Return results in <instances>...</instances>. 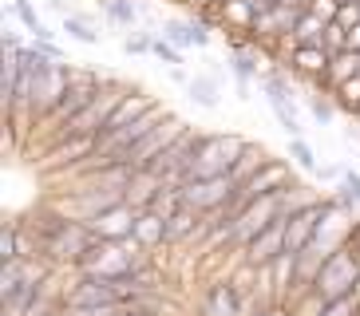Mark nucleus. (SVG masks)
<instances>
[{
  "label": "nucleus",
  "mask_w": 360,
  "mask_h": 316,
  "mask_svg": "<svg viewBox=\"0 0 360 316\" xmlns=\"http://www.w3.org/2000/svg\"><path fill=\"white\" fill-rule=\"evenodd\" d=\"M340 8H345V4H337V0H309V12H317L321 20L325 24H333L340 16Z\"/></svg>",
  "instance_id": "2f4dec72"
},
{
  "label": "nucleus",
  "mask_w": 360,
  "mask_h": 316,
  "mask_svg": "<svg viewBox=\"0 0 360 316\" xmlns=\"http://www.w3.org/2000/svg\"><path fill=\"white\" fill-rule=\"evenodd\" d=\"M194 230H202V213L191 210V206H182L167 218V245H179L182 237H194Z\"/></svg>",
  "instance_id": "a211bd4d"
},
{
  "label": "nucleus",
  "mask_w": 360,
  "mask_h": 316,
  "mask_svg": "<svg viewBox=\"0 0 360 316\" xmlns=\"http://www.w3.org/2000/svg\"><path fill=\"white\" fill-rule=\"evenodd\" d=\"M103 16L119 28H135L143 20V8H139L135 0H103Z\"/></svg>",
  "instance_id": "412c9836"
},
{
  "label": "nucleus",
  "mask_w": 360,
  "mask_h": 316,
  "mask_svg": "<svg viewBox=\"0 0 360 316\" xmlns=\"http://www.w3.org/2000/svg\"><path fill=\"white\" fill-rule=\"evenodd\" d=\"M64 32L72 40L87 44V48H99V40H103V32H96V24L87 20V16H79V12H68L64 16Z\"/></svg>",
  "instance_id": "4be33fe9"
},
{
  "label": "nucleus",
  "mask_w": 360,
  "mask_h": 316,
  "mask_svg": "<svg viewBox=\"0 0 360 316\" xmlns=\"http://www.w3.org/2000/svg\"><path fill=\"white\" fill-rule=\"evenodd\" d=\"M179 194H182V206H191L206 218V213H222L230 206L233 194H238V182L230 174H222V178H191L179 186Z\"/></svg>",
  "instance_id": "39448f33"
},
{
  "label": "nucleus",
  "mask_w": 360,
  "mask_h": 316,
  "mask_svg": "<svg viewBox=\"0 0 360 316\" xmlns=\"http://www.w3.org/2000/svg\"><path fill=\"white\" fill-rule=\"evenodd\" d=\"M317 178H321V182H337V186H340L345 170H340V166H317Z\"/></svg>",
  "instance_id": "72a5a7b5"
},
{
  "label": "nucleus",
  "mask_w": 360,
  "mask_h": 316,
  "mask_svg": "<svg viewBox=\"0 0 360 316\" xmlns=\"http://www.w3.org/2000/svg\"><path fill=\"white\" fill-rule=\"evenodd\" d=\"M186 95H191L198 107H206V111L218 107V84H214L210 75H194L191 84H186Z\"/></svg>",
  "instance_id": "b1692460"
},
{
  "label": "nucleus",
  "mask_w": 360,
  "mask_h": 316,
  "mask_svg": "<svg viewBox=\"0 0 360 316\" xmlns=\"http://www.w3.org/2000/svg\"><path fill=\"white\" fill-rule=\"evenodd\" d=\"M202 312L206 316H245V296L238 281H214L202 296Z\"/></svg>",
  "instance_id": "1a4fd4ad"
},
{
  "label": "nucleus",
  "mask_w": 360,
  "mask_h": 316,
  "mask_svg": "<svg viewBox=\"0 0 360 316\" xmlns=\"http://www.w3.org/2000/svg\"><path fill=\"white\" fill-rule=\"evenodd\" d=\"M281 0H257V8H277Z\"/></svg>",
  "instance_id": "e433bc0d"
},
{
  "label": "nucleus",
  "mask_w": 360,
  "mask_h": 316,
  "mask_svg": "<svg viewBox=\"0 0 360 316\" xmlns=\"http://www.w3.org/2000/svg\"><path fill=\"white\" fill-rule=\"evenodd\" d=\"M262 273H269V281H274V293H289L297 284V253H281L269 269H262Z\"/></svg>",
  "instance_id": "6ab92c4d"
},
{
  "label": "nucleus",
  "mask_w": 360,
  "mask_h": 316,
  "mask_svg": "<svg viewBox=\"0 0 360 316\" xmlns=\"http://www.w3.org/2000/svg\"><path fill=\"white\" fill-rule=\"evenodd\" d=\"M325 32L328 24L321 20L317 12H297V20H293V32H289V40L293 44H325Z\"/></svg>",
  "instance_id": "f3484780"
},
{
  "label": "nucleus",
  "mask_w": 360,
  "mask_h": 316,
  "mask_svg": "<svg viewBox=\"0 0 360 316\" xmlns=\"http://www.w3.org/2000/svg\"><path fill=\"white\" fill-rule=\"evenodd\" d=\"M289 158H293V166L317 174V154H313V147H309L305 138H289Z\"/></svg>",
  "instance_id": "a878e982"
},
{
  "label": "nucleus",
  "mask_w": 360,
  "mask_h": 316,
  "mask_svg": "<svg viewBox=\"0 0 360 316\" xmlns=\"http://www.w3.org/2000/svg\"><path fill=\"white\" fill-rule=\"evenodd\" d=\"M257 16H262L257 0H226V4H222V24H226V32H242L250 44H254V24H257Z\"/></svg>",
  "instance_id": "ddd939ff"
},
{
  "label": "nucleus",
  "mask_w": 360,
  "mask_h": 316,
  "mask_svg": "<svg viewBox=\"0 0 360 316\" xmlns=\"http://www.w3.org/2000/svg\"><path fill=\"white\" fill-rule=\"evenodd\" d=\"M309 115L317 119L321 126H328L337 119V103H333V95H309Z\"/></svg>",
  "instance_id": "bb28decb"
},
{
  "label": "nucleus",
  "mask_w": 360,
  "mask_h": 316,
  "mask_svg": "<svg viewBox=\"0 0 360 316\" xmlns=\"http://www.w3.org/2000/svg\"><path fill=\"white\" fill-rule=\"evenodd\" d=\"M293 20L297 12L285 8V4H277V8H262L254 24V44H277V40H289V32H293Z\"/></svg>",
  "instance_id": "9b49d317"
},
{
  "label": "nucleus",
  "mask_w": 360,
  "mask_h": 316,
  "mask_svg": "<svg viewBox=\"0 0 360 316\" xmlns=\"http://www.w3.org/2000/svg\"><path fill=\"white\" fill-rule=\"evenodd\" d=\"M245 147H250V143L238 138V135H202L198 138V150H194L191 178H222V174H230L233 162L242 158ZM191 178H186V182H191Z\"/></svg>",
  "instance_id": "20e7f679"
},
{
  "label": "nucleus",
  "mask_w": 360,
  "mask_h": 316,
  "mask_svg": "<svg viewBox=\"0 0 360 316\" xmlns=\"http://www.w3.org/2000/svg\"><path fill=\"white\" fill-rule=\"evenodd\" d=\"M340 198H349L352 206H360V170H345V178H340Z\"/></svg>",
  "instance_id": "7c9ffc66"
},
{
  "label": "nucleus",
  "mask_w": 360,
  "mask_h": 316,
  "mask_svg": "<svg viewBox=\"0 0 360 316\" xmlns=\"http://www.w3.org/2000/svg\"><path fill=\"white\" fill-rule=\"evenodd\" d=\"M337 24L356 28V24H360V4H345V8H340V16H337Z\"/></svg>",
  "instance_id": "473e14b6"
},
{
  "label": "nucleus",
  "mask_w": 360,
  "mask_h": 316,
  "mask_svg": "<svg viewBox=\"0 0 360 316\" xmlns=\"http://www.w3.org/2000/svg\"><path fill=\"white\" fill-rule=\"evenodd\" d=\"M99 91H103L99 75H96V72H79V67H75V72H72V87H68V95L60 99V103H56L52 115L44 119L48 126H56V138H60V131H64V126L72 123V119L79 115V111H84V107L91 103V99H96Z\"/></svg>",
  "instance_id": "423d86ee"
},
{
  "label": "nucleus",
  "mask_w": 360,
  "mask_h": 316,
  "mask_svg": "<svg viewBox=\"0 0 360 316\" xmlns=\"http://www.w3.org/2000/svg\"><path fill=\"white\" fill-rule=\"evenodd\" d=\"M349 48H352V52H360V24H356V28H349Z\"/></svg>",
  "instance_id": "c9c22d12"
},
{
  "label": "nucleus",
  "mask_w": 360,
  "mask_h": 316,
  "mask_svg": "<svg viewBox=\"0 0 360 316\" xmlns=\"http://www.w3.org/2000/svg\"><path fill=\"white\" fill-rule=\"evenodd\" d=\"M317 316H360V301L356 296H340V301H328Z\"/></svg>",
  "instance_id": "c85d7f7f"
},
{
  "label": "nucleus",
  "mask_w": 360,
  "mask_h": 316,
  "mask_svg": "<svg viewBox=\"0 0 360 316\" xmlns=\"http://www.w3.org/2000/svg\"><path fill=\"white\" fill-rule=\"evenodd\" d=\"M12 16L24 24V32H32V40L40 44H56V32L40 20V12L32 8V0H12Z\"/></svg>",
  "instance_id": "dca6fc26"
},
{
  "label": "nucleus",
  "mask_w": 360,
  "mask_h": 316,
  "mask_svg": "<svg viewBox=\"0 0 360 316\" xmlns=\"http://www.w3.org/2000/svg\"><path fill=\"white\" fill-rule=\"evenodd\" d=\"M135 242L143 249H155V245H167V218L155 210H139L135 218Z\"/></svg>",
  "instance_id": "4468645a"
},
{
  "label": "nucleus",
  "mask_w": 360,
  "mask_h": 316,
  "mask_svg": "<svg viewBox=\"0 0 360 316\" xmlns=\"http://www.w3.org/2000/svg\"><path fill=\"white\" fill-rule=\"evenodd\" d=\"M226 63H230V72L238 75V84H242V91H245V87H250V84L257 79V60H254L250 52H233Z\"/></svg>",
  "instance_id": "393cba45"
},
{
  "label": "nucleus",
  "mask_w": 360,
  "mask_h": 316,
  "mask_svg": "<svg viewBox=\"0 0 360 316\" xmlns=\"http://www.w3.org/2000/svg\"><path fill=\"white\" fill-rule=\"evenodd\" d=\"M135 218H139L135 206L119 202V206L103 210L99 218H91L87 225H91V233H96L99 242H127V237H135Z\"/></svg>",
  "instance_id": "6e6552de"
},
{
  "label": "nucleus",
  "mask_w": 360,
  "mask_h": 316,
  "mask_svg": "<svg viewBox=\"0 0 360 316\" xmlns=\"http://www.w3.org/2000/svg\"><path fill=\"white\" fill-rule=\"evenodd\" d=\"M281 253H285V221H274L269 230H262L254 242L242 249V261H245V269H257V273H262V269H269Z\"/></svg>",
  "instance_id": "0eeeda50"
},
{
  "label": "nucleus",
  "mask_w": 360,
  "mask_h": 316,
  "mask_svg": "<svg viewBox=\"0 0 360 316\" xmlns=\"http://www.w3.org/2000/svg\"><path fill=\"white\" fill-rule=\"evenodd\" d=\"M285 186H301V182L293 178V166H289L285 158H269L257 174H250V178L238 186V194H233V202L226 206V218H238V213L250 206V202H257V198H265V194H277V190H285Z\"/></svg>",
  "instance_id": "7ed1b4c3"
},
{
  "label": "nucleus",
  "mask_w": 360,
  "mask_h": 316,
  "mask_svg": "<svg viewBox=\"0 0 360 316\" xmlns=\"http://www.w3.org/2000/svg\"><path fill=\"white\" fill-rule=\"evenodd\" d=\"M328 63H333V52H328L325 44H293L289 48V67L297 75H309V79H325Z\"/></svg>",
  "instance_id": "9d476101"
},
{
  "label": "nucleus",
  "mask_w": 360,
  "mask_h": 316,
  "mask_svg": "<svg viewBox=\"0 0 360 316\" xmlns=\"http://www.w3.org/2000/svg\"><path fill=\"white\" fill-rule=\"evenodd\" d=\"M150 44H155V32H131L127 40H123V52L127 55H147Z\"/></svg>",
  "instance_id": "c756f323"
},
{
  "label": "nucleus",
  "mask_w": 360,
  "mask_h": 316,
  "mask_svg": "<svg viewBox=\"0 0 360 316\" xmlns=\"http://www.w3.org/2000/svg\"><path fill=\"white\" fill-rule=\"evenodd\" d=\"M99 245V237L91 233V225L87 221H68V218H52V225H48V233H44V242H40V257L44 261H52V265H60V261H68V265H84V257L91 249Z\"/></svg>",
  "instance_id": "f257e3e1"
},
{
  "label": "nucleus",
  "mask_w": 360,
  "mask_h": 316,
  "mask_svg": "<svg viewBox=\"0 0 360 316\" xmlns=\"http://www.w3.org/2000/svg\"><path fill=\"white\" fill-rule=\"evenodd\" d=\"M162 36H167L174 48H206L210 44V32H206V24L198 20V16H191V20H162Z\"/></svg>",
  "instance_id": "f8f14e48"
},
{
  "label": "nucleus",
  "mask_w": 360,
  "mask_h": 316,
  "mask_svg": "<svg viewBox=\"0 0 360 316\" xmlns=\"http://www.w3.org/2000/svg\"><path fill=\"white\" fill-rule=\"evenodd\" d=\"M150 55H155V60H162V63H170V67H179V63H182V52L167 40V36H155V44H150Z\"/></svg>",
  "instance_id": "cd10ccee"
},
{
  "label": "nucleus",
  "mask_w": 360,
  "mask_h": 316,
  "mask_svg": "<svg viewBox=\"0 0 360 316\" xmlns=\"http://www.w3.org/2000/svg\"><path fill=\"white\" fill-rule=\"evenodd\" d=\"M265 162H269V154H265V150L257 147V143H250V147L242 150V158H238V162H233V170H230V178L238 182V186H242V182L250 178V174H257V170H262Z\"/></svg>",
  "instance_id": "aec40b11"
},
{
  "label": "nucleus",
  "mask_w": 360,
  "mask_h": 316,
  "mask_svg": "<svg viewBox=\"0 0 360 316\" xmlns=\"http://www.w3.org/2000/svg\"><path fill=\"white\" fill-rule=\"evenodd\" d=\"M352 75H360V52H337L333 55V63H328L325 79H321V87H328V91H337L340 84H349Z\"/></svg>",
  "instance_id": "2eb2a0df"
},
{
  "label": "nucleus",
  "mask_w": 360,
  "mask_h": 316,
  "mask_svg": "<svg viewBox=\"0 0 360 316\" xmlns=\"http://www.w3.org/2000/svg\"><path fill=\"white\" fill-rule=\"evenodd\" d=\"M356 284H360V249L356 245H340L325 265H321L317 281L309 293L321 296V301H340V296H356Z\"/></svg>",
  "instance_id": "f03ea898"
},
{
  "label": "nucleus",
  "mask_w": 360,
  "mask_h": 316,
  "mask_svg": "<svg viewBox=\"0 0 360 316\" xmlns=\"http://www.w3.org/2000/svg\"><path fill=\"white\" fill-rule=\"evenodd\" d=\"M257 316H293V312H289L285 305H269V308H265V312H257Z\"/></svg>",
  "instance_id": "f704fd0d"
},
{
  "label": "nucleus",
  "mask_w": 360,
  "mask_h": 316,
  "mask_svg": "<svg viewBox=\"0 0 360 316\" xmlns=\"http://www.w3.org/2000/svg\"><path fill=\"white\" fill-rule=\"evenodd\" d=\"M328 95H333L337 111H345V115L360 119V75H352L349 84H340L337 91H328Z\"/></svg>",
  "instance_id": "5701e85b"
}]
</instances>
